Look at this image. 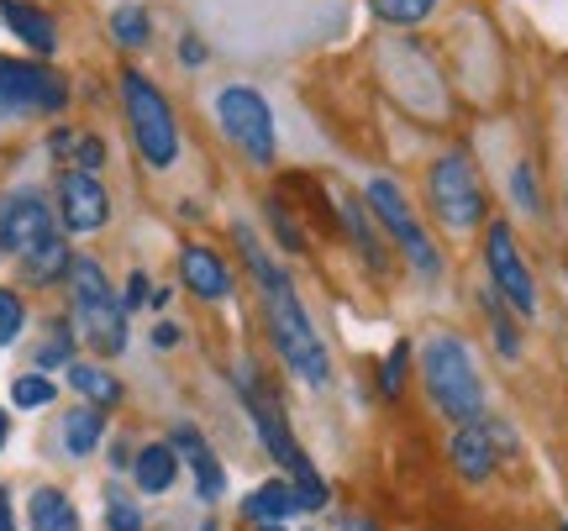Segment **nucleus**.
<instances>
[{
	"mask_svg": "<svg viewBox=\"0 0 568 531\" xmlns=\"http://www.w3.org/2000/svg\"><path fill=\"white\" fill-rule=\"evenodd\" d=\"M422 385H426V395H432V406L443 410L447 421H458V427L485 416V385H479V368H474V358H468L464 337H453V331L426 337Z\"/></svg>",
	"mask_w": 568,
	"mask_h": 531,
	"instance_id": "obj_1",
	"label": "nucleus"
},
{
	"mask_svg": "<svg viewBox=\"0 0 568 531\" xmlns=\"http://www.w3.org/2000/svg\"><path fill=\"white\" fill-rule=\"evenodd\" d=\"M122 111H126V132H132V147L148 169H174L180 164V122H174V105L159 84L138 74V69H122Z\"/></svg>",
	"mask_w": 568,
	"mask_h": 531,
	"instance_id": "obj_2",
	"label": "nucleus"
},
{
	"mask_svg": "<svg viewBox=\"0 0 568 531\" xmlns=\"http://www.w3.org/2000/svg\"><path fill=\"white\" fill-rule=\"evenodd\" d=\"M264 306H268V337H274L284 368H290L295 379H305V385H326V379H332V358H326L322 331L311 327L295 285L284 279V285L264 289Z\"/></svg>",
	"mask_w": 568,
	"mask_h": 531,
	"instance_id": "obj_3",
	"label": "nucleus"
},
{
	"mask_svg": "<svg viewBox=\"0 0 568 531\" xmlns=\"http://www.w3.org/2000/svg\"><path fill=\"white\" fill-rule=\"evenodd\" d=\"M69 295H74V327L95 353H122L126 348V306L116 289L105 285V268L95 258L74 253L69 258Z\"/></svg>",
	"mask_w": 568,
	"mask_h": 531,
	"instance_id": "obj_4",
	"label": "nucleus"
},
{
	"mask_svg": "<svg viewBox=\"0 0 568 531\" xmlns=\"http://www.w3.org/2000/svg\"><path fill=\"white\" fill-rule=\"evenodd\" d=\"M243 400H247V410H253V427H258V437H264L268 458L290 469V484H295L301 511H322V506H326V479L311 469L305 448L295 442V431H290V421H284V410L268 400L264 389H258V379H253L247 368H243Z\"/></svg>",
	"mask_w": 568,
	"mask_h": 531,
	"instance_id": "obj_5",
	"label": "nucleus"
},
{
	"mask_svg": "<svg viewBox=\"0 0 568 531\" xmlns=\"http://www.w3.org/2000/svg\"><path fill=\"white\" fill-rule=\"evenodd\" d=\"M426 205H432V216L447 226V232H474V226L485 222V184L474 174L464 153H443L437 164L426 169Z\"/></svg>",
	"mask_w": 568,
	"mask_h": 531,
	"instance_id": "obj_6",
	"label": "nucleus"
},
{
	"mask_svg": "<svg viewBox=\"0 0 568 531\" xmlns=\"http://www.w3.org/2000/svg\"><path fill=\"white\" fill-rule=\"evenodd\" d=\"M63 105H69V84L59 69L38 59H0V122L59 116Z\"/></svg>",
	"mask_w": 568,
	"mask_h": 531,
	"instance_id": "obj_7",
	"label": "nucleus"
},
{
	"mask_svg": "<svg viewBox=\"0 0 568 531\" xmlns=\"http://www.w3.org/2000/svg\"><path fill=\"white\" fill-rule=\"evenodd\" d=\"M216 116H222V132L232 137V147L243 153L247 164L274 169V159H280L274 111H268V101L253 90V84H226L222 95H216Z\"/></svg>",
	"mask_w": 568,
	"mask_h": 531,
	"instance_id": "obj_8",
	"label": "nucleus"
},
{
	"mask_svg": "<svg viewBox=\"0 0 568 531\" xmlns=\"http://www.w3.org/2000/svg\"><path fill=\"white\" fill-rule=\"evenodd\" d=\"M364 201H368V211L389 226V237L400 243V253L410 258V268H416L422 279H437V274H443V253H437V243L422 232V222L410 216V201L400 195V184L368 180L364 184Z\"/></svg>",
	"mask_w": 568,
	"mask_h": 531,
	"instance_id": "obj_9",
	"label": "nucleus"
},
{
	"mask_svg": "<svg viewBox=\"0 0 568 531\" xmlns=\"http://www.w3.org/2000/svg\"><path fill=\"white\" fill-rule=\"evenodd\" d=\"M485 268H489V285L500 289V300H506L516 316H537V279H531L527 258H521V247H516V232H510L506 222H489Z\"/></svg>",
	"mask_w": 568,
	"mask_h": 531,
	"instance_id": "obj_10",
	"label": "nucleus"
},
{
	"mask_svg": "<svg viewBox=\"0 0 568 531\" xmlns=\"http://www.w3.org/2000/svg\"><path fill=\"white\" fill-rule=\"evenodd\" d=\"M48 232H59L53 226V205L42 201L38 190H11V195H0V247L6 253H27L32 243H42Z\"/></svg>",
	"mask_w": 568,
	"mask_h": 531,
	"instance_id": "obj_11",
	"label": "nucleus"
},
{
	"mask_svg": "<svg viewBox=\"0 0 568 531\" xmlns=\"http://www.w3.org/2000/svg\"><path fill=\"white\" fill-rule=\"evenodd\" d=\"M59 222L69 232H101L111 222V195H105V184L95 174H84V169H63L59 174Z\"/></svg>",
	"mask_w": 568,
	"mask_h": 531,
	"instance_id": "obj_12",
	"label": "nucleus"
},
{
	"mask_svg": "<svg viewBox=\"0 0 568 531\" xmlns=\"http://www.w3.org/2000/svg\"><path fill=\"white\" fill-rule=\"evenodd\" d=\"M495 442H510V431H500L495 421H464L458 427V437H453V469L464 473L468 484H485L489 473H495Z\"/></svg>",
	"mask_w": 568,
	"mask_h": 531,
	"instance_id": "obj_13",
	"label": "nucleus"
},
{
	"mask_svg": "<svg viewBox=\"0 0 568 531\" xmlns=\"http://www.w3.org/2000/svg\"><path fill=\"white\" fill-rule=\"evenodd\" d=\"M180 279L195 300H226V295H232V268L201 243H190L180 253Z\"/></svg>",
	"mask_w": 568,
	"mask_h": 531,
	"instance_id": "obj_14",
	"label": "nucleus"
},
{
	"mask_svg": "<svg viewBox=\"0 0 568 531\" xmlns=\"http://www.w3.org/2000/svg\"><path fill=\"white\" fill-rule=\"evenodd\" d=\"M0 21H6L32 53H42V59L59 53V27H53V17H48L42 6H32V0H0Z\"/></svg>",
	"mask_w": 568,
	"mask_h": 531,
	"instance_id": "obj_15",
	"label": "nucleus"
},
{
	"mask_svg": "<svg viewBox=\"0 0 568 531\" xmlns=\"http://www.w3.org/2000/svg\"><path fill=\"white\" fill-rule=\"evenodd\" d=\"M174 452H184V463H190V473H195V490H201V500H222L226 494V469L216 463V452H211V442H205L195 427H174Z\"/></svg>",
	"mask_w": 568,
	"mask_h": 531,
	"instance_id": "obj_16",
	"label": "nucleus"
},
{
	"mask_svg": "<svg viewBox=\"0 0 568 531\" xmlns=\"http://www.w3.org/2000/svg\"><path fill=\"white\" fill-rule=\"evenodd\" d=\"M132 473H138L142 494H163L180 479V452H174V442H148V448L132 458Z\"/></svg>",
	"mask_w": 568,
	"mask_h": 531,
	"instance_id": "obj_17",
	"label": "nucleus"
},
{
	"mask_svg": "<svg viewBox=\"0 0 568 531\" xmlns=\"http://www.w3.org/2000/svg\"><path fill=\"white\" fill-rule=\"evenodd\" d=\"M69 243H63V232H48L42 243H32L27 253H21V268H27V279L32 285H53V279H63L69 274Z\"/></svg>",
	"mask_w": 568,
	"mask_h": 531,
	"instance_id": "obj_18",
	"label": "nucleus"
},
{
	"mask_svg": "<svg viewBox=\"0 0 568 531\" xmlns=\"http://www.w3.org/2000/svg\"><path fill=\"white\" fill-rule=\"evenodd\" d=\"M301 511V500H295V484L290 479H268L258 490L243 500V515L247 521H284V515Z\"/></svg>",
	"mask_w": 568,
	"mask_h": 531,
	"instance_id": "obj_19",
	"label": "nucleus"
},
{
	"mask_svg": "<svg viewBox=\"0 0 568 531\" xmlns=\"http://www.w3.org/2000/svg\"><path fill=\"white\" fill-rule=\"evenodd\" d=\"M101 437H105L101 406H80L63 416V448H69V458H90V452L101 448Z\"/></svg>",
	"mask_w": 568,
	"mask_h": 531,
	"instance_id": "obj_20",
	"label": "nucleus"
},
{
	"mask_svg": "<svg viewBox=\"0 0 568 531\" xmlns=\"http://www.w3.org/2000/svg\"><path fill=\"white\" fill-rule=\"evenodd\" d=\"M343 226H347V237L358 243V253L368 258V268H374V274H385L389 258H385V247H379V232H374V222L364 216V201H343Z\"/></svg>",
	"mask_w": 568,
	"mask_h": 531,
	"instance_id": "obj_21",
	"label": "nucleus"
},
{
	"mask_svg": "<svg viewBox=\"0 0 568 531\" xmlns=\"http://www.w3.org/2000/svg\"><path fill=\"white\" fill-rule=\"evenodd\" d=\"M32 531H80V511L69 506V494L63 490L32 494Z\"/></svg>",
	"mask_w": 568,
	"mask_h": 531,
	"instance_id": "obj_22",
	"label": "nucleus"
},
{
	"mask_svg": "<svg viewBox=\"0 0 568 531\" xmlns=\"http://www.w3.org/2000/svg\"><path fill=\"white\" fill-rule=\"evenodd\" d=\"M69 385L80 389L90 406H101V410L122 400V385H116V379H111L105 368H95V364H69Z\"/></svg>",
	"mask_w": 568,
	"mask_h": 531,
	"instance_id": "obj_23",
	"label": "nucleus"
},
{
	"mask_svg": "<svg viewBox=\"0 0 568 531\" xmlns=\"http://www.w3.org/2000/svg\"><path fill=\"white\" fill-rule=\"evenodd\" d=\"M237 247H243V258H247V268H253L258 289H274V285H284V279H290V274H280V264L264 253V243L253 237V226H237Z\"/></svg>",
	"mask_w": 568,
	"mask_h": 531,
	"instance_id": "obj_24",
	"label": "nucleus"
},
{
	"mask_svg": "<svg viewBox=\"0 0 568 531\" xmlns=\"http://www.w3.org/2000/svg\"><path fill=\"white\" fill-rule=\"evenodd\" d=\"M264 211H268V226H274V237H280L284 253H305V226L295 222L290 201H284V195H268Z\"/></svg>",
	"mask_w": 568,
	"mask_h": 531,
	"instance_id": "obj_25",
	"label": "nucleus"
},
{
	"mask_svg": "<svg viewBox=\"0 0 568 531\" xmlns=\"http://www.w3.org/2000/svg\"><path fill=\"white\" fill-rule=\"evenodd\" d=\"M111 38L122 42V48H148V38H153V21H148V11H142V6H116V11H111Z\"/></svg>",
	"mask_w": 568,
	"mask_h": 531,
	"instance_id": "obj_26",
	"label": "nucleus"
},
{
	"mask_svg": "<svg viewBox=\"0 0 568 531\" xmlns=\"http://www.w3.org/2000/svg\"><path fill=\"white\" fill-rule=\"evenodd\" d=\"M485 310H489V327H495V348L506 353V358H516V353H521V331H516V321L506 316V300H500L495 285H485Z\"/></svg>",
	"mask_w": 568,
	"mask_h": 531,
	"instance_id": "obj_27",
	"label": "nucleus"
},
{
	"mask_svg": "<svg viewBox=\"0 0 568 531\" xmlns=\"http://www.w3.org/2000/svg\"><path fill=\"white\" fill-rule=\"evenodd\" d=\"M374 6V17L389 21V27H422L432 11H437V0H368Z\"/></svg>",
	"mask_w": 568,
	"mask_h": 531,
	"instance_id": "obj_28",
	"label": "nucleus"
},
{
	"mask_svg": "<svg viewBox=\"0 0 568 531\" xmlns=\"http://www.w3.org/2000/svg\"><path fill=\"white\" fill-rule=\"evenodd\" d=\"M510 201H516V211H527V216H542V184H537V169L531 164H516V174H510Z\"/></svg>",
	"mask_w": 568,
	"mask_h": 531,
	"instance_id": "obj_29",
	"label": "nucleus"
},
{
	"mask_svg": "<svg viewBox=\"0 0 568 531\" xmlns=\"http://www.w3.org/2000/svg\"><path fill=\"white\" fill-rule=\"evenodd\" d=\"M69 364H74V331H69V321H53L48 343L38 348V368H69Z\"/></svg>",
	"mask_w": 568,
	"mask_h": 531,
	"instance_id": "obj_30",
	"label": "nucleus"
},
{
	"mask_svg": "<svg viewBox=\"0 0 568 531\" xmlns=\"http://www.w3.org/2000/svg\"><path fill=\"white\" fill-rule=\"evenodd\" d=\"M53 395H59V389H53V379H48V374H21L17 385H11V400H17L21 410L53 406Z\"/></svg>",
	"mask_w": 568,
	"mask_h": 531,
	"instance_id": "obj_31",
	"label": "nucleus"
},
{
	"mask_svg": "<svg viewBox=\"0 0 568 531\" xmlns=\"http://www.w3.org/2000/svg\"><path fill=\"white\" fill-rule=\"evenodd\" d=\"M27 327V306H21L17 289H0V348H11Z\"/></svg>",
	"mask_w": 568,
	"mask_h": 531,
	"instance_id": "obj_32",
	"label": "nucleus"
},
{
	"mask_svg": "<svg viewBox=\"0 0 568 531\" xmlns=\"http://www.w3.org/2000/svg\"><path fill=\"white\" fill-rule=\"evenodd\" d=\"M105 527L111 531H142V511L122 490H105Z\"/></svg>",
	"mask_w": 568,
	"mask_h": 531,
	"instance_id": "obj_33",
	"label": "nucleus"
},
{
	"mask_svg": "<svg viewBox=\"0 0 568 531\" xmlns=\"http://www.w3.org/2000/svg\"><path fill=\"white\" fill-rule=\"evenodd\" d=\"M406 368H410V343H395V348H389V358H385V368H379V389H385V400H395V395H400Z\"/></svg>",
	"mask_w": 568,
	"mask_h": 531,
	"instance_id": "obj_34",
	"label": "nucleus"
},
{
	"mask_svg": "<svg viewBox=\"0 0 568 531\" xmlns=\"http://www.w3.org/2000/svg\"><path fill=\"white\" fill-rule=\"evenodd\" d=\"M74 164H80L84 174H101L105 169V143L101 137H90V132H84L80 143H74Z\"/></svg>",
	"mask_w": 568,
	"mask_h": 531,
	"instance_id": "obj_35",
	"label": "nucleus"
},
{
	"mask_svg": "<svg viewBox=\"0 0 568 531\" xmlns=\"http://www.w3.org/2000/svg\"><path fill=\"white\" fill-rule=\"evenodd\" d=\"M122 306H126V310L148 306V274H132V279H126V289H122Z\"/></svg>",
	"mask_w": 568,
	"mask_h": 531,
	"instance_id": "obj_36",
	"label": "nucleus"
},
{
	"mask_svg": "<svg viewBox=\"0 0 568 531\" xmlns=\"http://www.w3.org/2000/svg\"><path fill=\"white\" fill-rule=\"evenodd\" d=\"M74 143H80V132H69V126H59V132L48 137V153H59V159H74Z\"/></svg>",
	"mask_w": 568,
	"mask_h": 531,
	"instance_id": "obj_37",
	"label": "nucleus"
},
{
	"mask_svg": "<svg viewBox=\"0 0 568 531\" xmlns=\"http://www.w3.org/2000/svg\"><path fill=\"white\" fill-rule=\"evenodd\" d=\"M180 59L190 63V69H195V63H205V42L201 38H184L180 42Z\"/></svg>",
	"mask_w": 568,
	"mask_h": 531,
	"instance_id": "obj_38",
	"label": "nucleus"
},
{
	"mask_svg": "<svg viewBox=\"0 0 568 531\" xmlns=\"http://www.w3.org/2000/svg\"><path fill=\"white\" fill-rule=\"evenodd\" d=\"M153 343H159V348H174V343H180V327H174V321H159Z\"/></svg>",
	"mask_w": 568,
	"mask_h": 531,
	"instance_id": "obj_39",
	"label": "nucleus"
},
{
	"mask_svg": "<svg viewBox=\"0 0 568 531\" xmlns=\"http://www.w3.org/2000/svg\"><path fill=\"white\" fill-rule=\"evenodd\" d=\"M0 531H17V521H11V494L0 490Z\"/></svg>",
	"mask_w": 568,
	"mask_h": 531,
	"instance_id": "obj_40",
	"label": "nucleus"
},
{
	"mask_svg": "<svg viewBox=\"0 0 568 531\" xmlns=\"http://www.w3.org/2000/svg\"><path fill=\"white\" fill-rule=\"evenodd\" d=\"M6 437H11V416L0 410V448H6Z\"/></svg>",
	"mask_w": 568,
	"mask_h": 531,
	"instance_id": "obj_41",
	"label": "nucleus"
},
{
	"mask_svg": "<svg viewBox=\"0 0 568 531\" xmlns=\"http://www.w3.org/2000/svg\"><path fill=\"white\" fill-rule=\"evenodd\" d=\"M343 531H374L368 521H343Z\"/></svg>",
	"mask_w": 568,
	"mask_h": 531,
	"instance_id": "obj_42",
	"label": "nucleus"
},
{
	"mask_svg": "<svg viewBox=\"0 0 568 531\" xmlns=\"http://www.w3.org/2000/svg\"><path fill=\"white\" fill-rule=\"evenodd\" d=\"M258 531H284V521H264V527H258Z\"/></svg>",
	"mask_w": 568,
	"mask_h": 531,
	"instance_id": "obj_43",
	"label": "nucleus"
},
{
	"mask_svg": "<svg viewBox=\"0 0 568 531\" xmlns=\"http://www.w3.org/2000/svg\"><path fill=\"white\" fill-rule=\"evenodd\" d=\"M201 531H216V527H201Z\"/></svg>",
	"mask_w": 568,
	"mask_h": 531,
	"instance_id": "obj_44",
	"label": "nucleus"
},
{
	"mask_svg": "<svg viewBox=\"0 0 568 531\" xmlns=\"http://www.w3.org/2000/svg\"><path fill=\"white\" fill-rule=\"evenodd\" d=\"M564 531H568V521H564Z\"/></svg>",
	"mask_w": 568,
	"mask_h": 531,
	"instance_id": "obj_45",
	"label": "nucleus"
}]
</instances>
